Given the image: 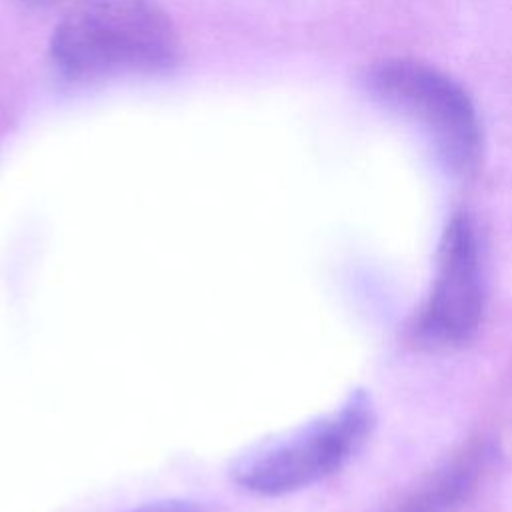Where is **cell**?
<instances>
[{"label": "cell", "instance_id": "obj_1", "mask_svg": "<svg viewBox=\"0 0 512 512\" xmlns=\"http://www.w3.org/2000/svg\"><path fill=\"white\" fill-rule=\"evenodd\" d=\"M180 52L174 22L154 0H84L50 38L54 66L74 80L166 72Z\"/></svg>", "mask_w": 512, "mask_h": 512}, {"label": "cell", "instance_id": "obj_2", "mask_svg": "<svg viewBox=\"0 0 512 512\" xmlns=\"http://www.w3.org/2000/svg\"><path fill=\"white\" fill-rule=\"evenodd\" d=\"M362 82L374 100L420 126L450 172H476L482 128L468 90L456 78L418 60L388 58L366 68Z\"/></svg>", "mask_w": 512, "mask_h": 512}, {"label": "cell", "instance_id": "obj_3", "mask_svg": "<svg viewBox=\"0 0 512 512\" xmlns=\"http://www.w3.org/2000/svg\"><path fill=\"white\" fill-rule=\"evenodd\" d=\"M370 424L366 402L352 400L292 434L248 448L230 466V478L258 496L302 490L338 470L364 440Z\"/></svg>", "mask_w": 512, "mask_h": 512}, {"label": "cell", "instance_id": "obj_4", "mask_svg": "<svg viewBox=\"0 0 512 512\" xmlns=\"http://www.w3.org/2000/svg\"><path fill=\"white\" fill-rule=\"evenodd\" d=\"M484 280L472 220L458 212L450 218L438 256L430 298L420 316V336L430 344L468 340L482 318Z\"/></svg>", "mask_w": 512, "mask_h": 512}, {"label": "cell", "instance_id": "obj_5", "mask_svg": "<svg viewBox=\"0 0 512 512\" xmlns=\"http://www.w3.org/2000/svg\"><path fill=\"white\" fill-rule=\"evenodd\" d=\"M486 450L470 446L398 502L394 512H454L476 490L486 468Z\"/></svg>", "mask_w": 512, "mask_h": 512}, {"label": "cell", "instance_id": "obj_6", "mask_svg": "<svg viewBox=\"0 0 512 512\" xmlns=\"http://www.w3.org/2000/svg\"><path fill=\"white\" fill-rule=\"evenodd\" d=\"M130 512H204V510L182 500H162V502H150V504L138 506Z\"/></svg>", "mask_w": 512, "mask_h": 512}]
</instances>
